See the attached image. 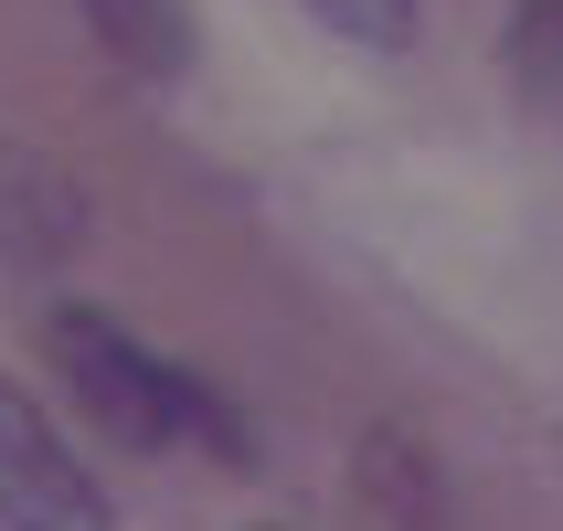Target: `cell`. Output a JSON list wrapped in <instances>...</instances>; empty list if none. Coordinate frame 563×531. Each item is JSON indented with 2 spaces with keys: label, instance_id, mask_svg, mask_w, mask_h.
<instances>
[{
  "label": "cell",
  "instance_id": "obj_4",
  "mask_svg": "<svg viewBox=\"0 0 563 531\" xmlns=\"http://www.w3.org/2000/svg\"><path fill=\"white\" fill-rule=\"evenodd\" d=\"M86 22H96V43H107L128 75H150V86H170L191 64V11L181 0H86Z\"/></svg>",
  "mask_w": 563,
  "mask_h": 531
},
{
  "label": "cell",
  "instance_id": "obj_5",
  "mask_svg": "<svg viewBox=\"0 0 563 531\" xmlns=\"http://www.w3.org/2000/svg\"><path fill=\"white\" fill-rule=\"evenodd\" d=\"M309 11L351 43H415V0H309Z\"/></svg>",
  "mask_w": 563,
  "mask_h": 531
},
{
  "label": "cell",
  "instance_id": "obj_1",
  "mask_svg": "<svg viewBox=\"0 0 563 531\" xmlns=\"http://www.w3.org/2000/svg\"><path fill=\"white\" fill-rule=\"evenodd\" d=\"M43 351H54V373L75 383V405H86L118 446H213V457H245L234 405H223L202 373H181L170 351H150L128 319L54 309L43 319Z\"/></svg>",
  "mask_w": 563,
  "mask_h": 531
},
{
  "label": "cell",
  "instance_id": "obj_2",
  "mask_svg": "<svg viewBox=\"0 0 563 531\" xmlns=\"http://www.w3.org/2000/svg\"><path fill=\"white\" fill-rule=\"evenodd\" d=\"M0 531H118L96 468L64 446V425H43L11 373H0Z\"/></svg>",
  "mask_w": 563,
  "mask_h": 531
},
{
  "label": "cell",
  "instance_id": "obj_3",
  "mask_svg": "<svg viewBox=\"0 0 563 531\" xmlns=\"http://www.w3.org/2000/svg\"><path fill=\"white\" fill-rule=\"evenodd\" d=\"M86 245V191L32 139H0V266H64Z\"/></svg>",
  "mask_w": 563,
  "mask_h": 531
}]
</instances>
